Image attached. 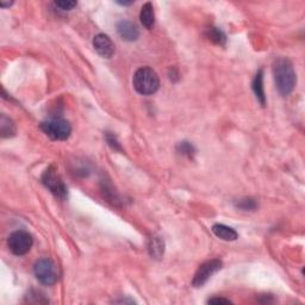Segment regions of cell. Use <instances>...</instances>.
<instances>
[{
  "label": "cell",
  "mask_w": 305,
  "mask_h": 305,
  "mask_svg": "<svg viewBox=\"0 0 305 305\" xmlns=\"http://www.w3.org/2000/svg\"><path fill=\"white\" fill-rule=\"evenodd\" d=\"M222 266H223L222 261L218 259L205 261L204 263H202V265L199 266V269L197 270V272H196L195 277H193L192 286L193 287L204 286L205 284L208 283L210 278L222 269Z\"/></svg>",
  "instance_id": "7"
},
{
  "label": "cell",
  "mask_w": 305,
  "mask_h": 305,
  "mask_svg": "<svg viewBox=\"0 0 305 305\" xmlns=\"http://www.w3.org/2000/svg\"><path fill=\"white\" fill-rule=\"evenodd\" d=\"M140 19L142 25H143L145 29L148 30L152 29V26H154V23H155V13L151 3H145V4L142 6Z\"/></svg>",
  "instance_id": "12"
},
{
  "label": "cell",
  "mask_w": 305,
  "mask_h": 305,
  "mask_svg": "<svg viewBox=\"0 0 305 305\" xmlns=\"http://www.w3.org/2000/svg\"><path fill=\"white\" fill-rule=\"evenodd\" d=\"M212 233L218 239L223 240V241H235V240H237V237H239V234L236 233V230L224 224L212 225Z\"/></svg>",
  "instance_id": "11"
},
{
  "label": "cell",
  "mask_w": 305,
  "mask_h": 305,
  "mask_svg": "<svg viewBox=\"0 0 305 305\" xmlns=\"http://www.w3.org/2000/svg\"><path fill=\"white\" fill-rule=\"evenodd\" d=\"M236 206L239 209L245 210V211H253V210H255L257 208V204L252 198H245V199H240V201L236 203Z\"/></svg>",
  "instance_id": "16"
},
{
  "label": "cell",
  "mask_w": 305,
  "mask_h": 305,
  "mask_svg": "<svg viewBox=\"0 0 305 305\" xmlns=\"http://www.w3.org/2000/svg\"><path fill=\"white\" fill-rule=\"evenodd\" d=\"M93 48L101 57L110 59L115 54V45L110 37L105 33H98L93 39Z\"/></svg>",
  "instance_id": "8"
},
{
  "label": "cell",
  "mask_w": 305,
  "mask_h": 305,
  "mask_svg": "<svg viewBox=\"0 0 305 305\" xmlns=\"http://www.w3.org/2000/svg\"><path fill=\"white\" fill-rule=\"evenodd\" d=\"M8 245L12 254L23 256L30 252L33 245V240L32 236L25 230H17L9 236Z\"/></svg>",
  "instance_id": "6"
},
{
  "label": "cell",
  "mask_w": 305,
  "mask_h": 305,
  "mask_svg": "<svg viewBox=\"0 0 305 305\" xmlns=\"http://www.w3.org/2000/svg\"><path fill=\"white\" fill-rule=\"evenodd\" d=\"M0 133H2V137L4 138L12 137L16 134L15 123L9 117H6L4 113L2 115V118H0Z\"/></svg>",
  "instance_id": "14"
},
{
  "label": "cell",
  "mask_w": 305,
  "mask_h": 305,
  "mask_svg": "<svg viewBox=\"0 0 305 305\" xmlns=\"http://www.w3.org/2000/svg\"><path fill=\"white\" fill-rule=\"evenodd\" d=\"M54 5L56 6L57 9L61 10V11H70L73 10L75 6L78 5L77 2H70V0H62V2H55Z\"/></svg>",
  "instance_id": "19"
},
{
  "label": "cell",
  "mask_w": 305,
  "mask_h": 305,
  "mask_svg": "<svg viewBox=\"0 0 305 305\" xmlns=\"http://www.w3.org/2000/svg\"><path fill=\"white\" fill-rule=\"evenodd\" d=\"M209 304H230L232 303V300L226 299V298H222V297H213L210 298L208 300Z\"/></svg>",
  "instance_id": "20"
},
{
  "label": "cell",
  "mask_w": 305,
  "mask_h": 305,
  "mask_svg": "<svg viewBox=\"0 0 305 305\" xmlns=\"http://www.w3.org/2000/svg\"><path fill=\"white\" fill-rule=\"evenodd\" d=\"M178 151L180 152V154L185 155V157L191 159L193 158V155H195L196 149L189 142H180V143L178 144Z\"/></svg>",
  "instance_id": "17"
},
{
  "label": "cell",
  "mask_w": 305,
  "mask_h": 305,
  "mask_svg": "<svg viewBox=\"0 0 305 305\" xmlns=\"http://www.w3.org/2000/svg\"><path fill=\"white\" fill-rule=\"evenodd\" d=\"M148 250L150 256L154 257V259H160V257L164 255L165 252L164 240H161L160 237L157 236L150 237L148 242Z\"/></svg>",
  "instance_id": "13"
},
{
  "label": "cell",
  "mask_w": 305,
  "mask_h": 305,
  "mask_svg": "<svg viewBox=\"0 0 305 305\" xmlns=\"http://www.w3.org/2000/svg\"><path fill=\"white\" fill-rule=\"evenodd\" d=\"M118 4L120 5H122V6H129V5H133L134 4V2H117Z\"/></svg>",
  "instance_id": "21"
},
{
  "label": "cell",
  "mask_w": 305,
  "mask_h": 305,
  "mask_svg": "<svg viewBox=\"0 0 305 305\" xmlns=\"http://www.w3.org/2000/svg\"><path fill=\"white\" fill-rule=\"evenodd\" d=\"M41 130L53 141H66L72 134L69 122L63 118H50L41 123Z\"/></svg>",
  "instance_id": "4"
},
{
  "label": "cell",
  "mask_w": 305,
  "mask_h": 305,
  "mask_svg": "<svg viewBox=\"0 0 305 305\" xmlns=\"http://www.w3.org/2000/svg\"><path fill=\"white\" fill-rule=\"evenodd\" d=\"M33 273L36 279L43 285L50 286L56 284L60 279V270L57 265L49 257H42L33 265Z\"/></svg>",
  "instance_id": "3"
},
{
  "label": "cell",
  "mask_w": 305,
  "mask_h": 305,
  "mask_svg": "<svg viewBox=\"0 0 305 305\" xmlns=\"http://www.w3.org/2000/svg\"><path fill=\"white\" fill-rule=\"evenodd\" d=\"M41 179H42L43 185H45L56 198L61 199V201H64V199L67 198V196H68V188L64 185V182L62 181L60 175L57 174L56 168L54 167V166H50V167L47 168Z\"/></svg>",
  "instance_id": "5"
},
{
  "label": "cell",
  "mask_w": 305,
  "mask_h": 305,
  "mask_svg": "<svg viewBox=\"0 0 305 305\" xmlns=\"http://www.w3.org/2000/svg\"><path fill=\"white\" fill-rule=\"evenodd\" d=\"M105 140H106L107 144L110 145V147L112 148L113 150H116V151H122V150H123V149H122L121 143H120V142H118L117 137L115 136L113 134H111V133H106V134H105Z\"/></svg>",
  "instance_id": "18"
},
{
  "label": "cell",
  "mask_w": 305,
  "mask_h": 305,
  "mask_svg": "<svg viewBox=\"0 0 305 305\" xmlns=\"http://www.w3.org/2000/svg\"><path fill=\"white\" fill-rule=\"evenodd\" d=\"M133 86L135 91L142 96H151L158 92L160 87V79L158 73L150 67H141L134 74Z\"/></svg>",
  "instance_id": "2"
},
{
  "label": "cell",
  "mask_w": 305,
  "mask_h": 305,
  "mask_svg": "<svg viewBox=\"0 0 305 305\" xmlns=\"http://www.w3.org/2000/svg\"><path fill=\"white\" fill-rule=\"evenodd\" d=\"M206 37H208L209 41H211L212 43L218 46H224L226 42V36L224 35V32L218 28H209L208 31H206Z\"/></svg>",
  "instance_id": "15"
},
{
  "label": "cell",
  "mask_w": 305,
  "mask_h": 305,
  "mask_svg": "<svg viewBox=\"0 0 305 305\" xmlns=\"http://www.w3.org/2000/svg\"><path fill=\"white\" fill-rule=\"evenodd\" d=\"M253 91L255 93L256 99L259 100V103L265 106L266 105V96H265V90H263V70L260 69L256 73L255 78H254L253 84H252Z\"/></svg>",
  "instance_id": "10"
},
{
  "label": "cell",
  "mask_w": 305,
  "mask_h": 305,
  "mask_svg": "<svg viewBox=\"0 0 305 305\" xmlns=\"http://www.w3.org/2000/svg\"><path fill=\"white\" fill-rule=\"evenodd\" d=\"M273 75L278 92L283 97L290 96L297 83L292 62L286 57H278L273 63Z\"/></svg>",
  "instance_id": "1"
},
{
  "label": "cell",
  "mask_w": 305,
  "mask_h": 305,
  "mask_svg": "<svg viewBox=\"0 0 305 305\" xmlns=\"http://www.w3.org/2000/svg\"><path fill=\"white\" fill-rule=\"evenodd\" d=\"M117 32L122 39L128 42H134L140 36L137 26L130 20H121L117 23Z\"/></svg>",
  "instance_id": "9"
}]
</instances>
